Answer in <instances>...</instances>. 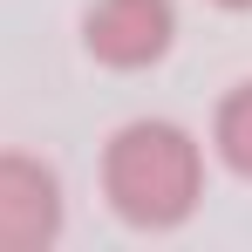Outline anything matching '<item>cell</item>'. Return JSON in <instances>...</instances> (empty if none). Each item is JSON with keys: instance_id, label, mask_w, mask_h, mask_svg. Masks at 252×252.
Instances as JSON below:
<instances>
[{"instance_id": "1", "label": "cell", "mask_w": 252, "mask_h": 252, "mask_svg": "<svg viewBox=\"0 0 252 252\" xmlns=\"http://www.w3.org/2000/svg\"><path fill=\"white\" fill-rule=\"evenodd\" d=\"M102 198L136 232H177L205 205V143L170 116H136L102 143Z\"/></svg>"}, {"instance_id": "2", "label": "cell", "mask_w": 252, "mask_h": 252, "mask_svg": "<svg viewBox=\"0 0 252 252\" xmlns=\"http://www.w3.org/2000/svg\"><path fill=\"white\" fill-rule=\"evenodd\" d=\"M177 41V7L170 0H89L82 7V48L116 68V75H136V68H157Z\"/></svg>"}, {"instance_id": "3", "label": "cell", "mask_w": 252, "mask_h": 252, "mask_svg": "<svg viewBox=\"0 0 252 252\" xmlns=\"http://www.w3.org/2000/svg\"><path fill=\"white\" fill-rule=\"evenodd\" d=\"M62 239V177L34 150H0V252H48Z\"/></svg>"}, {"instance_id": "4", "label": "cell", "mask_w": 252, "mask_h": 252, "mask_svg": "<svg viewBox=\"0 0 252 252\" xmlns=\"http://www.w3.org/2000/svg\"><path fill=\"white\" fill-rule=\"evenodd\" d=\"M211 150L232 177L252 184V82H232L211 109Z\"/></svg>"}, {"instance_id": "5", "label": "cell", "mask_w": 252, "mask_h": 252, "mask_svg": "<svg viewBox=\"0 0 252 252\" xmlns=\"http://www.w3.org/2000/svg\"><path fill=\"white\" fill-rule=\"evenodd\" d=\"M211 7H225V14H252V0H211Z\"/></svg>"}]
</instances>
